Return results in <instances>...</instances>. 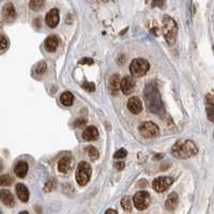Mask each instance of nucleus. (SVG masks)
I'll use <instances>...</instances> for the list:
<instances>
[{
	"instance_id": "nucleus-1",
	"label": "nucleus",
	"mask_w": 214,
	"mask_h": 214,
	"mask_svg": "<svg viewBox=\"0 0 214 214\" xmlns=\"http://www.w3.org/2000/svg\"><path fill=\"white\" fill-rule=\"evenodd\" d=\"M145 101L147 108L150 113H162L164 111L162 101H160V95L157 90L156 86L148 85L145 89Z\"/></svg>"
},
{
	"instance_id": "nucleus-2",
	"label": "nucleus",
	"mask_w": 214,
	"mask_h": 214,
	"mask_svg": "<svg viewBox=\"0 0 214 214\" xmlns=\"http://www.w3.org/2000/svg\"><path fill=\"white\" fill-rule=\"evenodd\" d=\"M173 155L177 159L185 160L188 157H192L197 154L198 149L195 145L194 141L192 140H184V141H178L176 145L173 147Z\"/></svg>"
},
{
	"instance_id": "nucleus-3",
	"label": "nucleus",
	"mask_w": 214,
	"mask_h": 214,
	"mask_svg": "<svg viewBox=\"0 0 214 214\" xmlns=\"http://www.w3.org/2000/svg\"><path fill=\"white\" fill-rule=\"evenodd\" d=\"M162 30H163V36H164L167 44L173 46L176 43L177 34H178V26H177V23L174 22L173 17H170L168 15H165L163 17Z\"/></svg>"
},
{
	"instance_id": "nucleus-4",
	"label": "nucleus",
	"mask_w": 214,
	"mask_h": 214,
	"mask_svg": "<svg viewBox=\"0 0 214 214\" xmlns=\"http://www.w3.org/2000/svg\"><path fill=\"white\" fill-rule=\"evenodd\" d=\"M91 165L87 162H80L76 169V181H77L78 185L80 186H85L90 180L91 177Z\"/></svg>"
},
{
	"instance_id": "nucleus-5",
	"label": "nucleus",
	"mask_w": 214,
	"mask_h": 214,
	"mask_svg": "<svg viewBox=\"0 0 214 214\" xmlns=\"http://www.w3.org/2000/svg\"><path fill=\"white\" fill-rule=\"evenodd\" d=\"M149 62L145 59H134L130 66V72L134 77H141L149 71Z\"/></svg>"
},
{
	"instance_id": "nucleus-6",
	"label": "nucleus",
	"mask_w": 214,
	"mask_h": 214,
	"mask_svg": "<svg viewBox=\"0 0 214 214\" xmlns=\"http://www.w3.org/2000/svg\"><path fill=\"white\" fill-rule=\"evenodd\" d=\"M133 202L134 206L137 210L143 211L150 206L151 202V197L150 194L145 190H140V192H137L133 197Z\"/></svg>"
},
{
	"instance_id": "nucleus-7",
	"label": "nucleus",
	"mask_w": 214,
	"mask_h": 214,
	"mask_svg": "<svg viewBox=\"0 0 214 214\" xmlns=\"http://www.w3.org/2000/svg\"><path fill=\"white\" fill-rule=\"evenodd\" d=\"M139 133L145 138H154L160 135V129L153 122H143L139 125Z\"/></svg>"
},
{
	"instance_id": "nucleus-8",
	"label": "nucleus",
	"mask_w": 214,
	"mask_h": 214,
	"mask_svg": "<svg viewBox=\"0 0 214 214\" xmlns=\"http://www.w3.org/2000/svg\"><path fill=\"white\" fill-rule=\"evenodd\" d=\"M173 183V179L170 178V177H159V178L153 180L152 187L154 188L155 192L164 193Z\"/></svg>"
},
{
	"instance_id": "nucleus-9",
	"label": "nucleus",
	"mask_w": 214,
	"mask_h": 214,
	"mask_svg": "<svg viewBox=\"0 0 214 214\" xmlns=\"http://www.w3.org/2000/svg\"><path fill=\"white\" fill-rule=\"evenodd\" d=\"M120 89H121V91L123 92V94H125V95L131 94L135 89V81L133 79V77H131V76H125V77L121 80Z\"/></svg>"
},
{
	"instance_id": "nucleus-10",
	"label": "nucleus",
	"mask_w": 214,
	"mask_h": 214,
	"mask_svg": "<svg viewBox=\"0 0 214 214\" xmlns=\"http://www.w3.org/2000/svg\"><path fill=\"white\" fill-rule=\"evenodd\" d=\"M127 108L134 115L139 113L143 110V103H141L140 99L137 96H132L129 100V102H127Z\"/></svg>"
},
{
	"instance_id": "nucleus-11",
	"label": "nucleus",
	"mask_w": 214,
	"mask_h": 214,
	"mask_svg": "<svg viewBox=\"0 0 214 214\" xmlns=\"http://www.w3.org/2000/svg\"><path fill=\"white\" fill-rule=\"evenodd\" d=\"M46 24L48 27L55 28L59 24V10L58 9H52L46 14Z\"/></svg>"
},
{
	"instance_id": "nucleus-12",
	"label": "nucleus",
	"mask_w": 214,
	"mask_h": 214,
	"mask_svg": "<svg viewBox=\"0 0 214 214\" xmlns=\"http://www.w3.org/2000/svg\"><path fill=\"white\" fill-rule=\"evenodd\" d=\"M2 15L6 22H13L16 17V11L12 3H6L2 9Z\"/></svg>"
},
{
	"instance_id": "nucleus-13",
	"label": "nucleus",
	"mask_w": 214,
	"mask_h": 214,
	"mask_svg": "<svg viewBox=\"0 0 214 214\" xmlns=\"http://www.w3.org/2000/svg\"><path fill=\"white\" fill-rule=\"evenodd\" d=\"M0 200L9 208H12V207L15 206V199H14L12 193L8 190H0Z\"/></svg>"
},
{
	"instance_id": "nucleus-14",
	"label": "nucleus",
	"mask_w": 214,
	"mask_h": 214,
	"mask_svg": "<svg viewBox=\"0 0 214 214\" xmlns=\"http://www.w3.org/2000/svg\"><path fill=\"white\" fill-rule=\"evenodd\" d=\"M97 137H99V131L95 126H88L83 133V138L87 141L96 140Z\"/></svg>"
},
{
	"instance_id": "nucleus-15",
	"label": "nucleus",
	"mask_w": 214,
	"mask_h": 214,
	"mask_svg": "<svg viewBox=\"0 0 214 214\" xmlns=\"http://www.w3.org/2000/svg\"><path fill=\"white\" fill-rule=\"evenodd\" d=\"M178 203H179V198L177 193H171V194H169L168 198L165 201V208L168 211H173L177 208Z\"/></svg>"
},
{
	"instance_id": "nucleus-16",
	"label": "nucleus",
	"mask_w": 214,
	"mask_h": 214,
	"mask_svg": "<svg viewBox=\"0 0 214 214\" xmlns=\"http://www.w3.org/2000/svg\"><path fill=\"white\" fill-rule=\"evenodd\" d=\"M16 194H17V197L19 198V200L23 202H27L28 199H29V190L22 183L16 184Z\"/></svg>"
},
{
	"instance_id": "nucleus-17",
	"label": "nucleus",
	"mask_w": 214,
	"mask_h": 214,
	"mask_svg": "<svg viewBox=\"0 0 214 214\" xmlns=\"http://www.w3.org/2000/svg\"><path fill=\"white\" fill-rule=\"evenodd\" d=\"M14 173L18 178H25L28 173V164L24 160H20L14 167Z\"/></svg>"
},
{
	"instance_id": "nucleus-18",
	"label": "nucleus",
	"mask_w": 214,
	"mask_h": 214,
	"mask_svg": "<svg viewBox=\"0 0 214 214\" xmlns=\"http://www.w3.org/2000/svg\"><path fill=\"white\" fill-rule=\"evenodd\" d=\"M59 45V39L56 36H50L45 40V48L47 52L54 53Z\"/></svg>"
},
{
	"instance_id": "nucleus-19",
	"label": "nucleus",
	"mask_w": 214,
	"mask_h": 214,
	"mask_svg": "<svg viewBox=\"0 0 214 214\" xmlns=\"http://www.w3.org/2000/svg\"><path fill=\"white\" fill-rule=\"evenodd\" d=\"M71 167H72V159L69 156L62 157V159L58 162V170L62 173H67V171L71 169Z\"/></svg>"
},
{
	"instance_id": "nucleus-20",
	"label": "nucleus",
	"mask_w": 214,
	"mask_h": 214,
	"mask_svg": "<svg viewBox=\"0 0 214 214\" xmlns=\"http://www.w3.org/2000/svg\"><path fill=\"white\" fill-rule=\"evenodd\" d=\"M120 83H121V79L118 74H113L109 78V88H110V90L113 92H117L120 89Z\"/></svg>"
},
{
	"instance_id": "nucleus-21",
	"label": "nucleus",
	"mask_w": 214,
	"mask_h": 214,
	"mask_svg": "<svg viewBox=\"0 0 214 214\" xmlns=\"http://www.w3.org/2000/svg\"><path fill=\"white\" fill-rule=\"evenodd\" d=\"M60 101H61V103L63 104V105L71 106L72 104H73L74 96H73V94H72L71 92L66 91V92H63V93L61 94V96H60Z\"/></svg>"
},
{
	"instance_id": "nucleus-22",
	"label": "nucleus",
	"mask_w": 214,
	"mask_h": 214,
	"mask_svg": "<svg viewBox=\"0 0 214 214\" xmlns=\"http://www.w3.org/2000/svg\"><path fill=\"white\" fill-rule=\"evenodd\" d=\"M44 0H30L29 2V8L32 11H40L44 6Z\"/></svg>"
},
{
	"instance_id": "nucleus-23",
	"label": "nucleus",
	"mask_w": 214,
	"mask_h": 214,
	"mask_svg": "<svg viewBox=\"0 0 214 214\" xmlns=\"http://www.w3.org/2000/svg\"><path fill=\"white\" fill-rule=\"evenodd\" d=\"M85 151H86V154H87L92 160H96L97 157H99V151H97L94 147H92V146H88V147L85 149Z\"/></svg>"
},
{
	"instance_id": "nucleus-24",
	"label": "nucleus",
	"mask_w": 214,
	"mask_h": 214,
	"mask_svg": "<svg viewBox=\"0 0 214 214\" xmlns=\"http://www.w3.org/2000/svg\"><path fill=\"white\" fill-rule=\"evenodd\" d=\"M121 206H122V209L125 211V212H132L133 210V206H132V201L130 199V197H124V198L121 200Z\"/></svg>"
},
{
	"instance_id": "nucleus-25",
	"label": "nucleus",
	"mask_w": 214,
	"mask_h": 214,
	"mask_svg": "<svg viewBox=\"0 0 214 214\" xmlns=\"http://www.w3.org/2000/svg\"><path fill=\"white\" fill-rule=\"evenodd\" d=\"M12 184V178L9 174L0 176V186H9Z\"/></svg>"
},
{
	"instance_id": "nucleus-26",
	"label": "nucleus",
	"mask_w": 214,
	"mask_h": 214,
	"mask_svg": "<svg viewBox=\"0 0 214 214\" xmlns=\"http://www.w3.org/2000/svg\"><path fill=\"white\" fill-rule=\"evenodd\" d=\"M46 69H47V66H46L45 62H44V61H40V62L38 63V66H36V74L41 75V74L45 73V72H46Z\"/></svg>"
},
{
	"instance_id": "nucleus-27",
	"label": "nucleus",
	"mask_w": 214,
	"mask_h": 214,
	"mask_svg": "<svg viewBox=\"0 0 214 214\" xmlns=\"http://www.w3.org/2000/svg\"><path fill=\"white\" fill-rule=\"evenodd\" d=\"M206 111H207V117H208V119L212 123H214V106L207 105Z\"/></svg>"
},
{
	"instance_id": "nucleus-28",
	"label": "nucleus",
	"mask_w": 214,
	"mask_h": 214,
	"mask_svg": "<svg viewBox=\"0 0 214 214\" xmlns=\"http://www.w3.org/2000/svg\"><path fill=\"white\" fill-rule=\"evenodd\" d=\"M83 89H85L88 92H93L95 90V86L93 83H90V81H85V83L81 85Z\"/></svg>"
},
{
	"instance_id": "nucleus-29",
	"label": "nucleus",
	"mask_w": 214,
	"mask_h": 214,
	"mask_svg": "<svg viewBox=\"0 0 214 214\" xmlns=\"http://www.w3.org/2000/svg\"><path fill=\"white\" fill-rule=\"evenodd\" d=\"M8 45H9L8 39L4 36H2V34H0V49L1 50L6 49V48L8 47Z\"/></svg>"
},
{
	"instance_id": "nucleus-30",
	"label": "nucleus",
	"mask_w": 214,
	"mask_h": 214,
	"mask_svg": "<svg viewBox=\"0 0 214 214\" xmlns=\"http://www.w3.org/2000/svg\"><path fill=\"white\" fill-rule=\"evenodd\" d=\"M126 150L125 149H119L118 151H116V153H115V155H113V157L115 159H123V157H125L126 156Z\"/></svg>"
},
{
	"instance_id": "nucleus-31",
	"label": "nucleus",
	"mask_w": 214,
	"mask_h": 214,
	"mask_svg": "<svg viewBox=\"0 0 214 214\" xmlns=\"http://www.w3.org/2000/svg\"><path fill=\"white\" fill-rule=\"evenodd\" d=\"M204 101H206V105L214 106V95L207 94L206 97H204Z\"/></svg>"
},
{
	"instance_id": "nucleus-32",
	"label": "nucleus",
	"mask_w": 214,
	"mask_h": 214,
	"mask_svg": "<svg viewBox=\"0 0 214 214\" xmlns=\"http://www.w3.org/2000/svg\"><path fill=\"white\" fill-rule=\"evenodd\" d=\"M165 2H166V0H153L152 3H151V6L154 8V6H159V8H163V6H165Z\"/></svg>"
},
{
	"instance_id": "nucleus-33",
	"label": "nucleus",
	"mask_w": 214,
	"mask_h": 214,
	"mask_svg": "<svg viewBox=\"0 0 214 214\" xmlns=\"http://www.w3.org/2000/svg\"><path fill=\"white\" fill-rule=\"evenodd\" d=\"M54 187H55V182L53 180H49L45 185V192H50Z\"/></svg>"
},
{
	"instance_id": "nucleus-34",
	"label": "nucleus",
	"mask_w": 214,
	"mask_h": 214,
	"mask_svg": "<svg viewBox=\"0 0 214 214\" xmlns=\"http://www.w3.org/2000/svg\"><path fill=\"white\" fill-rule=\"evenodd\" d=\"M87 122V120H85V119H77L75 121V123H74V126H76V127H80V126H83L85 123Z\"/></svg>"
},
{
	"instance_id": "nucleus-35",
	"label": "nucleus",
	"mask_w": 214,
	"mask_h": 214,
	"mask_svg": "<svg viewBox=\"0 0 214 214\" xmlns=\"http://www.w3.org/2000/svg\"><path fill=\"white\" fill-rule=\"evenodd\" d=\"M80 64H92L93 63V60L90 59V58H83L79 61Z\"/></svg>"
},
{
	"instance_id": "nucleus-36",
	"label": "nucleus",
	"mask_w": 214,
	"mask_h": 214,
	"mask_svg": "<svg viewBox=\"0 0 214 214\" xmlns=\"http://www.w3.org/2000/svg\"><path fill=\"white\" fill-rule=\"evenodd\" d=\"M124 167H125V163L123 162H117L115 164V168H117L118 170H122Z\"/></svg>"
},
{
	"instance_id": "nucleus-37",
	"label": "nucleus",
	"mask_w": 214,
	"mask_h": 214,
	"mask_svg": "<svg viewBox=\"0 0 214 214\" xmlns=\"http://www.w3.org/2000/svg\"><path fill=\"white\" fill-rule=\"evenodd\" d=\"M106 213H116V214H117L118 211H117V210H111V209H109V210L106 211Z\"/></svg>"
},
{
	"instance_id": "nucleus-38",
	"label": "nucleus",
	"mask_w": 214,
	"mask_h": 214,
	"mask_svg": "<svg viewBox=\"0 0 214 214\" xmlns=\"http://www.w3.org/2000/svg\"><path fill=\"white\" fill-rule=\"evenodd\" d=\"M2 169H3V163H2V160H0V171H1Z\"/></svg>"
},
{
	"instance_id": "nucleus-39",
	"label": "nucleus",
	"mask_w": 214,
	"mask_h": 214,
	"mask_svg": "<svg viewBox=\"0 0 214 214\" xmlns=\"http://www.w3.org/2000/svg\"><path fill=\"white\" fill-rule=\"evenodd\" d=\"M103 1H104V2H106V1H108V0H103Z\"/></svg>"
},
{
	"instance_id": "nucleus-40",
	"label": "nucleus",
	"mask_w": 214,
	"mask_h": 214,
	"mask_svg": "<svg viewBox=\"0 0 214 214\" xmlns=\"http://www.w3.org/2000/svg\"><path fill=\"white\" fill-rule=\"evenodd\" d=\"M213 136H214V135H213Z\"/></svg>"
}]
</instances>
